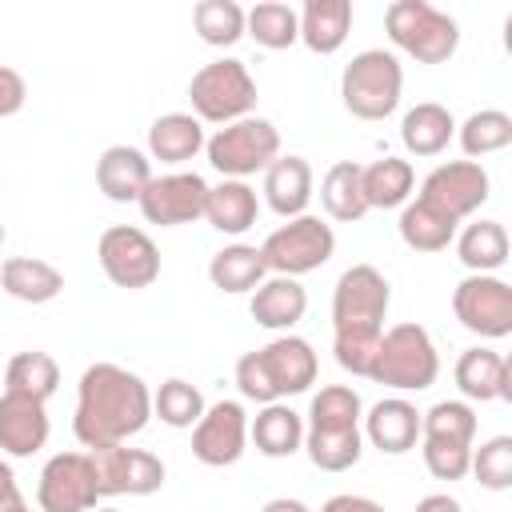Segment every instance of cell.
Wrapping results in <instances>:
<instances>
[{
	"instance_id": "cell-1",
	"label": "cell",
	"mask_w": 512,
	"mask_h": 512,
	"mask_svg": "<svg viewBox=\"0 0 512 512\" xmlns=\"http://www.w3.org/2000/svg\"><path fill=\"white\" fill-rule=\"evenodd\" d=\"M152 420V392L148 384L120 368V364H88L76 384V416L72 432L84 448L128 444Z\"/></svg>"
},
{
	"instance_id": "cell-2",
	"label": "cell",
	"mask_w": 512,
	"mask_h": 512,
	"mask_svg": "<svg viewBox=\"0 0 512 512\" xmlns=\"http://www.w3.org/2000/svg\"><path fill=\"white\" fill-rule=\"evenodd\" d=\"M388 304H392V288L380 268L352 264L340 272L332 288V352L344 372L368 376V364L384 336Z\"/></svg>"
},
{
	"instance_id": "cell-3",
	"label": "cell",
	"mask_w": 512,
	"mask_h": 512,
	"mask_svg": "<svg viewBox=\"0 0 512 512\" xmlns=\"http://www.w3.org/2000/svg\"><path fill=\"white\" fill-rule=\"evenodd\" d=\"M316 352L304 336H276L256 352H244L236 360V388L244 400L256 404H280L284 396H300L316 384Z\"/></svg>"
},
{
	"instance_id": "cell-4",
	"label": "cell",
	"mask_w": 512,
	"mask_h": 512,
	"mask_svg": "<svg viewBox=\"0 0 512 512\" xmlns=\"http://www.w3.org/2000/svg\"><path fill=\"white\" fill-rule=\"evenodd\" d=\"M440 376V352L424 324H392L368 364V380L396 392H424Z\"/></svg>"
},
{
	"instance_id": "cell-5",
	"label": "cell",
	"mask_w": 512,
	"mask_h": 512,
	"mask_svg": "<svg viewBox=\"0 0 512 512\" xmlns=\"http://www.w3.org/2000/svg\"><path fill=\"white\" fill-rule=\"evenodd\" d=\"M404 68L384 48L356 52L340 72V100L356 120H388L400 108Z\"/></svg>"
},
{
	"instance_id": "cell-6",
	"label": "cell",
	"mask_w": 512,
	"mask_h": 512,
	"mask_svg": "<svg viewBox=\"0 0 512 512\" xmlns=\"http://www.w3.org/2000/svg\"><path fill=\"white\" fill-rule=\"evenodd\" d=\"M388 40L420 64H444L460 48V24L428 0H392L384 12Z\"/></svg>"
},
{
	"instance_id": "cell-7",
	"label": "cell",
	"mask_w": 512,
	"mask_h": 512,
	"mask_svg": "<svg viewBox=\"0 0 512 512\" xmlns=\"http://www.w3.org/2000/svg\"><path fill=\"white\" fill-rule=\"evenodd\" d=\"M188 100H192V116L200 124H232L252 116L256 108V80L248 72L244 60L236 56H220L212 64H204L192 80H188Z\"/></svg>"
},
{
	"instance_id": "cell-8",
	"label": "cell",
	"mask_w": 512,
	"mask_h": 512,
	"mask_svg": "<svg viewBox=\"0 0 512 512\" xmlns=\"http://www.w3.org/2000/svg\"><path fill=\"white\" fill-rule=\"evenodd\" d=\"M204 152H208V164L224 180H248L280 156V128L264 116H244V120L216 128L204 140Z\"/></svg>"
},
{
	"instance_id": "cell-9",
	"label": "cell",
	"mask_w": 512,
	"mask_h": 512,
	"mask_svg": "<svg viewBox=\"0 0 512 512\" xmlns=\"http://www.w3.org/2000/svg\"><path fill=\"white\" fill-rule=\"evenodd\" d=\"M336 252V232L332 224H324L320 216H292L288 224H280L276 232H268V240L260 244L264 268L272 276H308L316 268H324Z\"/></svg>"
},
{
	"instance_id": "cell-10",
	"label": "cell",
	"mask_w": 512,
	"mask_h": 512,
	"mask_svg": "<svg viewBox=\"0 0 512 512\" xmlns=\"http://www.w3.org/2000/svg\"><path fill=\"white\" fill-rule=\"evenodd\" d=\"M96 260L116 288H148L160 276V248L144 228L112 224L96 240Z\"/></svg>"
},
{
	"instance_id": "cell-11",
	"label": "cell",
	"mask_w": 512,
	"mask_h": 512,
	"mask_svg": "<svg viewBox=\"0 0 512 512\" xmlns=\"http://www.w3.org/2000/svg\"><path fill=\"white\" fill-rule=\"evenodd\" d=\"M488 192H492V180L480 168V160H448L424 176L416 200H424L428 208H436L440 216L460 224L488 200Z\"/></svg>"
},
{
	"instance_id": "cell-12",
	"label": "cell",
	"mask_w": 512,
	"mask_h": 512,
	"mask_svg": "<svg viewBox=\"0 0 512 512\" xmlns=\"http://www.w3.org/2000/svg\"><path fill=\"white\" fill-rule=\"evenodd\" d=\"M92 468H96V488L100 500L104 496H152L164 488V460L144 452V448H128V444H108V448H88Z\"/></svg>"
},
{
	"instance_id": "cell-13",
	"label": "cell",
	"mask_w": 512,
	"mask_h": 512,
	"mask_svg": "<svg viewBox=\"0 0 512 512\" xmlns=\"http://www.w3.org/2000/svg\"><path fill=\"white\" fill-rule=\"evenodd\" d=\"M100 500L96 468L88 452H56L36 480L40 512H92Z\"/></svg>"
},
{
	"instance_id": "cell-14",
	"label": "cell",
	"mask_w": 512,
	"mask_h": 512,
	"mask_svg": "<svg viewBox=\"0 0 512 512\" xmlns=\"http://www.w3.org/2000/svg\"><path fill=\"white\" fill-rule=\"evenodd\" d=\"M452 312L456 320L484 336V340H504L512 336V288L500 276H464L452 288Z\"/></svg>"
},
{
	"instance_id": "cell-15",
	"label": "cell",
	"mask_w": 512,
	"mask_h": 512,
	"mask_svg": "<svg viewBox=\"0 0 512 512\" xmlns=\"http://www.w3.org/2000/svg\"><path fill=\"white\" fill-rule=\"evenodd\" d=\"M204 200H208V180L200 172H164L148 180L136 204L148 224L180 228L204 216Z\"/></svg>"
},
{
	"instance_id": "cell-16",
	"label": "cell",
	"mask_w": 512,
	"mask_h": 512,
	"mask_svg": "<svg viewBox=\"0 0 512 512\" xmlns=\"http://www.w3.org/2000/svg\"><path fill=\"white\" fill-rule=\"evenodd\" d=\"M248 448V412L240 400H216L192 424V456L208 468H228Z\"/></svg>"
},
{
	"instance_id": "cell-17",
	"label": "cell",
	"mask_w": 512,
	"mask_h": 512,
	"mask_svg": "<svg viewBox=\"0 0 512 512\" xmlns=\"http://www.w3.org/2000/svg\"><path fill=\"white\" fill-rule=\"evenodd\" d=\"M48 432H52V420L40 400L0 392V452L4 456L24 460V456L40 452L48 444Z\"/></svg>"
},
{
	"instance_id": "cell-18",
	"label": "cell",
	"mask_w": 512,
	"mask_h": 512,
	"mask_svg": "<svg viewBox=\"0 0 512 512\" xmlns=\"http://www.w3.org/2000/svg\"><path fill=\"white\" fill-rule=\"evenodd\" d=\"M364 436L372 440V448H380L384 456H404L416 448L420 440V412L412 400L404 396H384L376 400L364 416Z\"/></svg>"
},
{
	"instance_id": "cell-19",
	"label": "cell",
	"mask_w": 512,
	"mask_h": 512,
	"mask_svg": "<svg viewBox=\"0 0 512 512\" xmlns=\"http://www.w3.org/2000/svg\"><path fill=\"white\" fill-rule=\"evenodd\" d=\"M148 180H152V164L132 144H112L96 160V188L112 204H136L140 192L148 188Z\"/></svg>"
},
{
	"instance_id": "cell-20",
	"label": "cell",
	"mask_w": 512,
	"mask_h": 512,
	"mask_svg": "<svg viewBox=\"0 0 512 512\" xmlns=\"http://www.w3.org/2000/svg\"><path fill=\"white\" fill-rule=\"evenodd\" d=\"M452 376L464 400H512V364L492 348H464Z\"/></svg>"
},
{
	"instance_id": "cell-21",
	"label": "cell",
	"mask_w": 512,
	"mask_h": 512,
	"mask_svg": "<svg viewBox=\"0 0 512 512\" xmlns=\"http://www.w3.org/2000/svg\"><path fill=\"white\" fill-rule=\"evenodd\" d=\"M248 312H252V320H256L260 328L284 336V332H292V328L304 320V312H308V292H304V284L292 280V276H268V280L252 292Z\"/></svg>"
},
{
	"instance_id": "cell-22",
	"label": "cell",
	"mask_w": 512,
	"mask_h": 512,
	"mask_svg": "<svg viewBox=\"0 0 512 512\" xmlns=\"http://www.w3.org/2000/svg\"><path fill=\"white\" fill-rule=\"evenodd\" d=\"M312 164L304 156H276L268 168H264V200L276 216L292 220V216H304L308 212V200H312Z\"/></svg>"
},
{
	"instance_id": "cell-23",
	"label": "cell",
	"mask_w": 512,
	"mask_h": 512,
	"mask_svg": "<svg viewBox=\"0 0 512 512\" xmlns=\"http://www.w3.org/2000/svg\"><path fill=\"white\" fill-rule=\"evenodd\" d=\"M296 16H300V44L316 56L340 52L352 32V0H304Z\"/></svg>"
},
{
	"instance_id": "cell-24",
	"label": "cell",
	"mask_w": 512,
	"mask_h": 512,
	"mask_svg": "<svg viewBox=\"0 0 512 512\" xmlns=\"http://www.w3.org/2000/svg\"><path fill=\"white\" fill-rule=\"evenodd\" d=\"M260 216V196L248 180H220L216 188L208 184V200H204V220L224 232V236H240L256 224Z\"/></svg>"
},
{
	"instance_id": "cell-25",
	"label": "cell",
	"mask_w": 512,
	"mask_h": 512,
	"mask_svg": "<svg viewBox=\"0 0 512 512\" xmlns=\"http://www.w3.org/2000/svg\"><path fill=\"white\" fill-rule=\"evenodd\" d=\"M0 288L24 304H48L64 292V272L40 256H8L0 264Z\"/></svg>"
},
{
	"instance_id": "cell-26",
	"label": "cell",
	"mask_w": 512,
	"mask_h": 512,
	"mask_svg": "<svg viewBox=\"0 0 512 512\" xmlns=\"http://www.w3.org/2000/svg\"><path fill=\"white\" fill-rule=\"evenodd\" d=\"M248 440L256 444L260 456L284 460L304 448V416L292 412L288 404H264L256 412V420L248 424Z\"/></svg>"
},
{
	"instance_id": "cell-27",
	"label": "cell",
	"mask_w": 512,
	"mask_h": 512,
	"mask_svg": "<svg viewBox=\"0 0 512 512\" xmlns=\"http://www.w3.org/2000/svg\"><path fill=\"white\" fill-rule=\"evenodd\" d=\"M204 148V124L192 112H164L148 128V156L160 164H184Z\"/></svg>"
},
{
	"instance_id": "cell-28",
	"label": "cell",
	"mask_w": 512,
	"mask_h": 512,
	"mask_svg": "<svg viewBox=\"0 0 512 512\" xmlns=\"http://www.w3.org/2000/svg\"><path fill=\"white\" fill-rule=\"evenodd\" d=\"M452 136H456V120L436 100H424V104L408 108L404 120H400V144L412 156H440Z\"/></svg>"
},
{
	"instance_id": "cell-29",
	"label": "cell",
	"mask_w": 512,
	"mask_h": 512,
	"mask_svg": "<svg viewBox=\"0 0 512 512\" xmlns=\"http://www.w3.org/2000/svg\"><path fill=\"white\" fill-rule=\"evenodd\" d=\"M208 280H212V288L240 296V292H256L268 280V268H264V256L256 244H224L208 260Z\"/></svg>"
},
{
	"instance_id": "cell-30",
	"label": "cell",
	"mask_w": 512,
	"mask_h": 512,
	"mask_svg": "<svg viewBox=\"0 0 512 512\" xmlns=\"http://www.w3.org/2000/svg\"><path fill=\"white\" fill-rule=\"evenodd\" d=\"M360 168L356 160H336L324 180H320V204L336 224H356L368 216V200H364V184H360Z\"/></svg>"
},
{
	"instance_id": "cell-31",
	"label": "cell",
	"mask_w": 512,
	"mask_h": 512,
	"mask_svg": "<svg viewBox=\"0 0 512 512\" xmlns=\"http://www.w3.org/2000/svg\"><path fill=\"white\" fill-rule=\"evenodd\" d=\"M360 184H364L368 212L372 208H404L412 188H416V172L400 156H380V160L360 168Z\"/></svg>"
},
{
	"instance_id": "cell-32",
	"label": "cell",
	"mask_w": 512,
	"mask_h": 512,
	"mask_svg": "<svg viewBox=\"0 0 512 512\" xmlns=\"http://www.w3.org/2000/svg\"><path fill=\"white\" fill-rule=\"evenodd\" d=\"M456 256L472 276H496L508 264V232L500 220H476L456 236Z\"/></svg>"
},
{
	"instance_id": "cell-33",
	"label": "cell",
	"mask_w": 512,
	"mask_h": 512,
	"mask_svg": "<svg viewBox=\"0 0 512 512\" xmlns=\"http://www.w3.org/2000/svg\"><path fill=\"white\" fill-rule=\"evenodd\" d=\"M56 388H60V364L40 348L16 352L8 360V368H4V392H16V396L48 404L56 396Z\"/></svg>"
},
{
	"instance_id": "cell-34",
	"label": "cell",
	"mask_w": 512,
	"mask_h": 512,
	"mask_svg": "<svg viewBox=\"0 0 512 512\" xmlns=\"http://www.w3.org/2000/svg\"><path fill=\"white\" fill-rule=\"evenodd\" d=\"M360 416H364V404H360V392L348 388V384H324L312 404H308V424L304 432H352L360 428Z\"/></svg>"
},
{
	"instance_id": "cell-35",
	"label": "cell",
	"mask_w": 512,
	"mask_h": 512,
	"mask_svg": "<svg viewBox=\"0 0 512 512\" xmlns=\"http://www.w3.org/2000/svg\"><path fill=\"white\" fill-rule=\"evenodd\" d=\"M476 440V412L468 400H440L420 412V444H452L472 448Z\"/></svg>"
},
{
	"instance_id": "cell-36",
	"label": "cell",
	"mask_w": 512,
	"mask_h": 512,
	"mask_svg": "<svg viewBox=\"0 0 512 512\" xmlns=\"http://www.w3.org/2000/svg\"><path fill=\"white\" fill-rule=\"evenodd\" d=\"M400 240L412 248V252H444L452 240H456V220L440 216L436 208H428L424 200H408L400 208Z\"/></svg>"
},
{
	"instance_id": "cell-37",
	"label": "cell",
	"mask_w": 512,
	"mask_h": 512,
	"mask_svg": "<svg viewBox=\"0 0 512 512\" xmlns=\"http://www.w3.org/2000/svg\"><path fill=\"white\" fill-rule=\"evenodd\" d=\"M244 36H252L260 48H292L300 40V16L284 0H260L256 8L244 12Z\"/></svg>"
},
{
	"instance_id": "cell-38",
	"label": "cell",
	"mask_w": 512,
	"mask_h": 512,
	"mask_svg": "<svg viewBox=\"0 0 512 512\" xmlns=\"http://www.w3.org/2000/svg\"><path fill=\"white\" fill-rule=\"evenodd\" d=\"M456 140H460V148H464L468 160L504 152L512 144V116L500 112V108H480L464 124H456Z\"/></svg>"
},
{
	"instance_id": "cell-39",
	"label": "cell",
	"mask_w": 512,
	"mask_h": 512,
	"mask_svg": "<svg viewBox=\"0 0 512 512\" xmlns=\"http://www.w3.org/2000/svg\"><path fill=\"white\" fill-rule=\"evenodd\" d=\"M192 28L212 48H232L244 36V8L236 0H200L192 8Z\"/></svg>"
},
{
	"instance_id": "cell-40",
	"label": "cell",
	"mask_w": 512,
	"mask_h": 512,
	"mask_svg": "<svg viewBox=\"0 0 512 512\" xmlns=\"http://www.w3.org/2000/svg\"><path fill=\"white\" fill-rule=\"evenodd\" d=\"M204 408L208 404H204L200 388L188 384V380H180V376L164 380L152 392V416H160V424H168V428H192L204 416Z\"/></svg>"
},
{
	"instance_id": "cell-41",
	"label": "cell",
	"mask_w": 512,
	"mask_h": 512,
	"mask_svg": "<svg viewBox=\"0 0 512 512\" xmlns=\"http://www.w3.org/2000/svg\"><path fill=\"white\" fill-rule=\"evenodd\" d=\"M304 452L320 472H348L364 452V432H304Z\"/></svg>"
},
{
	"instance_id": "cell-42",
	"label": "cell",
	"mask_w": 512,
	"mask_h": 512,
	"mask_svg": "<svg viewBox=\"0 0 512 512\" xmlns=\"http://www.w3.org/2000/svg\"><path fill=\"white\" fill-rule=\"evenodd\" d=\"M468 472L480 480V488L508 492L512 488V436H492L480 448H472Z\"/></svg>"
},
{
	"instance_id": "cell-43",
	"label": "cell",
	"mask_w": 512,
	"mask_h": 512,
	"mask_svg": "<svg viewBox=\"0 0 512 512\" xmlns=\"http://www.w3.org/2000/svg\"><path fill=\"white\" fill-rule=\"evenodd\" d=\"M424 452V468L436 480H464L468 464H472V448H452V444H420Z\"/></svg>"
},
{
	"instance_id": "cell-44",
	"label": "cell",
	"mask_w": 512,
	"mask_h": 512,
	"mask_svg": "<svg viewBox=\"0 0 512 512\" xmlns=\"http://www.w3.org/2000/svg\"><path fill=\"white\" fill-rule=\"evenodd\" d=\"M24 100H28L24 76H20L16 68L0 64V120H4V116H16V112L24 108Z\"/></svg>"
},
{
	"instance_id": "cell-45",
	"label": "cell",
	"mask_w": 512,
	"mask_h": 512,
	"mask_svg": "<svg viewBox=\"0 0 512 512\" xmlns=\"http://www.w3.org/2000/svg\"><path fill=\"white\" fill-rule=\"evenodd\" d=\"M320 512H384V504H376L368 496H356V492H340V496H328Z\"/></svg>"
},
{
	"instance_id": "cell-46",
	"label": "cell",
	"mask_w": 512,
	"mask_h": 512,
	"mask_svg": "<svg viewBox=\"0 0 512 512\" xmlns=\"http://www.w3.org/2000/svg\"><path fill=\"white\" fill-rule=\"evenodd\" d=\"M412 512H464V504H460L456 496H448V492H432V496L416 500Z\"/></svg>"
},
{
	"instance_id": "cell-47",
	"label": "cell",
	"mask_w": 512,
	"mask_h": 512,
	"mask_svg": "<svg viewBox=\"0 0 512 512\" xmlns=\"http://www.w3.org/2000/svg\"><path fill=\"white\" fill-rule=\"evenodd\" d=\"M12 496H20V484H16L12 464L0 456V504H4V500H12Z\"/></svg>"
},
{
	"instance_id": "cell-48",
	"label": "cell",
	"mask_w": 512,
	"mask_h": 512,
	"mask_svg": "<svg viewBox=\"0 0 512 512\" xmlns=\"http://www.w3.org/2000/svg\"><path fill=\"white\" fill-rule=\"evenodd\" d=\"M260 512H312L304 500H296V496H272Z\"/></svg>"
},
{
	"instance_id": "cell-49",
	"label": "cell",
	"mask_w": 512,
	"mask_h": 512,
	"mask_svg": "<svg viewBox=\"0 0 512 512\" xmlns=\"http://www.w3.org/2000/svg\"><path fill=\"white\" fill-rule=\"evenodd\" d=\"M0 512H32V508H28V500H24V496H12V500H4V504H0Z\"/></svg>"
},
{
	"instance_id": "cell-50",
	"label": "cell",
	"mask_w": 512,
	"mask_h": 512,
	"mask_svg": "<svg viewBox=\"0 0 512 512\" xmlns=\"http://www.w3.org/2000/svg\"><path fill=\"white\" fill-rule=\"evenodd\" d=\"M92 512H120V508H92Z\"/></svg>"
},
{
	"instance_id": "cell-51",
	"label": "cell",
	"mask_w": 512,
	"mask_h": 512,
	"mask_svg": "<svg viewBox=\"0 0 512 512\" xmlns=\"http://www.w3.org/2000/svg\"><path fill=\"white\" fill-rule=\"evenodd\" d=\"M4 236H8V232H4V224H0V248H4Z\"/></svg>"
}]
</instances>
